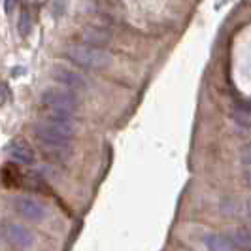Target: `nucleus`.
<instances>
[{
	"mask_svg": "<svg viewBox=\"0 0 251 251\" xmlns=\"http://www.w3.org/2000/svg\"><path fill=\"white\" fill-rule=\"evenodd\" d=\"M15 4H17V0H4V10H6V13H12Z\"/></svg>",
	"mask_w": 251,
	"mask_h": 251,
	"instance_id": "9b49d317",
	"label": "nucleus"
},
{
	"mask_svg": "<svg viewBox=\"0 0 251 251\" xmlns=\"http://www.w3.org/2000/svg\"><path fill=\"white\" fill-rule=\"evenodd\" d=\"M204 246L208 250H234V244L232 238H226V236H219V234H212L204 240Z\"/></svg>",
	"mask_w": 251,
	"mask_h": 251,
	"instance_id": "6e6552de",
	"label": "nucleus"
},
{
	"mask_svg": "<svg viewBox=\"0 0 251 251\" xmlns=\"http://www.w3.org/2000/svg\"><path fill=\"white\" fill-rule=\"evenodd\" d=\"M75 126L72 115L63 113H51L50 117H44L34 125L36 140L53 155H64L70 151V144L74 138Z\"/></svg>",
	"mask_w": 251,
	"mask_h": 251,
	"instance_id": "f257e3e1",
	"label": "nucleus"
},
{
	"mask_svg": "<svg viewBox=\"0 0 251 251\" xmlns=\"http://www.w3.org/2000/svg\"><path fill=\"white\" fill-rule=\"evenodd\" d=\"M4 234H6V240L15 248H30L34 242L32 232L21 223H8L4 226Z\"/></svg>",
	"mask_w": 251,
	"mask_h": 251,
	"instance_id": "423d86ee",
	"label": "nucleus"
},
{
	"mask_svg": "<svg viewBox=\"0 0 251 251\" xmlns=\"http://www.w3.org/2000/svg\"><path fill=\"white\" fill-rule=\"evenodd\" d=\"M242 159H244V172H246V177H248V181H250L251 185V146L246 148Z\"/></svg>",
	"mask_w": 251,
	"mask_h": 251,
	"instance_id": "1a4fd4ad",
	"label": "nucleus"
},
{
	"mask_svg": "<svg viewBox=\"0 0 251 251\" xmlns=\"http://www.w3.org/2000/svg\"><path fill=\"white\" fill-rule=\"evenodd\" d=\"M53 77L55 81H59L63 87H68L72 91H79V89H85L87 87V81L85 77L75 72L72 68H66V66H55L53 68Z\"/></svg>",
	"mask_w": 251,
	"mask_h": 251,
	"instance_id": "20e7f679",
	"label": "nucleus"
},
{
	"mask_svg": "<svg viewBox=\"0 0 251 251\" xmlns=\"http://www.w3.org/2000/svg\"><path fill=\"white\" fill-rule=\"evenodd\" d=\"M44 106L53 113H63V115H74L79 108V100L72 93V89H57L51 87L42 95Z\"/></svg>",
	"mask_w": 251,
	"mask_h": 251,
	"instance_id": "7ed1b4c3",
	"label": "nucleus"
},
{
	"mask_svg": "<svg viewBox=\"0 0 251 251\" xmlns=\"http://www.w3.org/2000/svg\"><path fill=\"white\" fill-rule=\"evenodd\" d=\"M13 206H15L17 214H21L25 219H30V221H42L46 217V208L30 197H17Z\"/></svg>",
	"mask_w": 251,
	"mask_h": 251,
	"instance_id": "39448f33",
	"label": "nucleus"
},
{
	"mask_svg": "<svg viewBox=\"0 0 251 251\" xmlns=\"http://www.w3.org/2000/svg\"><path fill=\"white\" fill-rule=\"evenodd\" d=\"M28 28H30V15H28V12H23L21 19H19V32H21V34H26Z\"/></svg>",
	"mask_w": 251,
	"mask_h": 251,
	"instance_id": "9d476101",
	"label": "nucleus"
},
{
	"mask_svg": "<svg viewBox=\"0 0 251 251\" xmlns=\"http://www.w3.org/2000/svg\"><path fill=\"white\" fill-rule=\"evenodd\" d=\"M8 155L19 164H34V161H36L34 151H32V148L26 144L25 140H13V142H10Z\"/></svg>",
	"mask_w": 251,
	"mask_h": 251,
	"instance_id": "0eeeda50",
	"label": "nucleus"
},
{
	"mask_svg": "<svg viewBox=\"0 0 251 251\" xmlns=\"http://www.w3.org/2000/svg\"><path fill=\"white\" fill-rule=\"evenodd\" d=\"M64 53L72 63L81 68H91V70H100L112 63L110 53L102 48H97L95 44H70L66 46Z\"/></svg>",
	"mask_w": 251,
	"mask_h": 251,
	"instance_id": "f03ea898",
	"label": "nucleus"
}]
</instances>
